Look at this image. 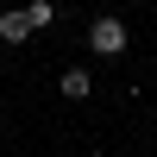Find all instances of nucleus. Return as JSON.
Instances as JSON below:
<instances>
[{
	"label": "nucleus",
	"mask_w": 157,
	"mask_h": 157,
	"mask_svg": "<svg viewBox=\"0 0 157 157\" xmlns=\"http://www.w3.org/2000/svg\"><path fill=\"white\" fill-rule=\"evenodd\" d=\"M88 50H94V57H120L126 50V25L120 19H94L88 25Z\"/></svg>",
	"instance_id": "nucleus-1"
},
{
	"label": "nucleus",
	"mask_w": 157,
	"mask_h": 157,
	"mask_svg": "<svg viewBox=\"0 0 157 157\" xmlns=\"http://www.w3.org/2000/svg\"><path fill=\"white\" fill-rule=\"evenodd\" d=\"M94 94V75L88 69H63V101H88Z\"/></svg>",
	"instance_id": "nucleus-2"
},
{
	"label": "nucleus",
	"mask_w": 157,
	"mask_h": 157,
	"mask_svg": "<svg viewBox=\"0 0 157 157\" xmlns=\"http://www.w3.org/2000/svg\"><path fill=\"white\" fill-rule=\"evenodd\" d=\"M25 32H32V19H25V6H19V13H0V38H6V44H19Z\"/></svg>",
	"instance_id": "nucleus-3"
},
{
	"label": "nucleus",
	"mask_w": 157,
	"mask_h": 157,
	"mask_svg": "<svg viewBox=\"0 0 157 157\" xmlns=\"http://www.w3.org/2000/svg\"><path fill=\"white\" fill-rule=\"evenodd\" d=\"M25 19H32V32H38V25L57 19V6H50V0H25Z\"/></svg>",
	"instance_id": "nucleus-4"
}]
</instances>
